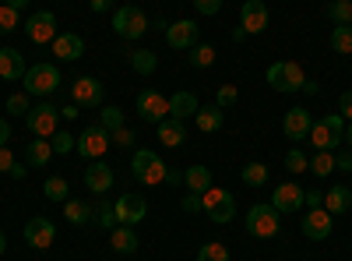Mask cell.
<instances>
[{
    "label": "cell",
    "instance_id": "cell-40",
    "mask_svg": "<svg viewBox=\"0 0 352 261\" xmlns=\"http://www.w3.org/2000/svg\"><path fill=\"white\" fill-rule=\"evenodd\" d=\"M96 222L102 229H116V209H113V201H99V209H96Z\"/></svg>",
    "mask_w": 352,
    "mask_h": 261
},
{
    "label": "cell",
    "instance_id": "cell-18",
    "mask_svg": "<svg viewBox=\"0 0 352 261\" xmlns=\"http://www.w3.org/2000/svg\"><path fill=\"white\" fill-rule=\"evenodd\" d=\"M85 187L92 194H106L113 187V166L102 163V159H92L85 166Z\"/></svg>",
    "mask_w": 352,
    "mask_h": 261
},
{
    "label": "cell",
    "instance_id": "cell-49",
    "mask_svg": "<svg viewBox=\"0 0 352 261\" xmlns=\"http://www.w3.org/2000/svg\"><path fill=\"white\" fill-rule=\"evenodd\" d=\"M338 113H342V121H345V124H352V92H342V99H338Z\"/></svg>",
    "mask_w": 352,
    "mask_h": 261
},
{
    "label": "cell",
    "instance_id": "cell-24",
    "mask_svg": "<svg viewBox=\"0 0 352 261\" xmlns=\"http://www.w3.org/2000/svg\"><path fill=\"white\" fill-rule=\"evenodd\" d=\"M159 141L166 145V149H176V145H184V141H187L184 121H176V117H166V121H159Z\"/></svg>",
    "mask_w": 352,
    "mask_h": 261
},
{
    "label": "cell",
    "instance_id": "cell-25",
    "mask_svg": "<svg viewBox=\"0 0 352 261\" xmlns=\"http://www.w3.org/2000/svg\"><path fill=\"white\" fill-rule=\"evenodd\" d=\"M324 209H328L331 216H342V212H349V209H352V191H349L345 184H338V187H328V191H324Z\"/></svg>",
    "mask_w": 352,
    "mask_h": 261
},
{
    "label": "cell",
    "instance_id": "cell-12",
    "mask_svg": "<svg viewBox=\"0 0 352 261\" xmlns=\"http://www.w3.org/2000/svg\"><path fill=\"white\" fill-rule=\"evenodd\" d=\"M138 117L148 121V124L166 121V117H169V99H166L162 92H155V89H144V92L138 96Z\"/></svg>",
    "mask_w": 352,
    "mask_h": 261
},
{
    "label": "cell",
    "instance_id": "cell-23",
    "mask_svg": "<svg viewBox=\"0 0 352 261\" xmlns=\"http://www.w3.org/2000/svg\"><path fill=\"white\" fill-rule=\"evenodd\" d=\"M109 247L116 251V254H134L138 251V233H134V226H124V222H116V229H109Z\"/></svg>",
    "mask_w": 352,
    "mask_h": 261
},
{
    "label": "cell",
    "instance_id": "cell-37",
    "mask_svg": "<svg viewBox=\"0 0 352 261\" xmlns=\"http://www.w3.org/2000/svg\"><path fill=\"white\" fill-rule=\"evenodd\" d=\"M197 261H229V247L219 244V240H208L197 251Z\"/></svg>",
    "mask_w": 352,
    "mask_h": 261
},
{
    "label": "cell",
    "instance_id": "cell-16",
    "mask_svg": "<svg viewBox=\"0 0 352 261\" xmlns=\"http://www.w3.org/2000/svg\"><path fill=\"white\" fill-rule=\"evenodd\" d=\"M272 14H268V4H261V0H247L240 8V25L247 28V36H261L264 28H268Z\"/></svg>",
    "mask_w": 352,
    "mask_h": 261
},
{
    "label": "cell",
    "instance_id": "cell-3",
    "mask_svg": "<svg viewBox=\"0 0 352 261\" xmlns=\"http://www.w3.org/2000/svg\"><path fill=\"white\" fill-rule=\"evenodd\" d=\"M243 226H247V233H250V237H257V240H272V237H278V229H282V216L272 209V201H268V205H254V209L247 212Z\"/></svg>",
    "mask_w": 352,
    "mask_h": 261
},
{
    "label": "cell",
    "instance_id": "cell-34",
    "mask_svg": "<svg viewBox=\"0 0 352 261\" xmlns=\"http://www.w3.org/2000/svg\"><path fill=\"white\" fill-rule=\"evenodd\" d=\"M243 184H247V187L268 184V166H264V163H247V166H243Z\"/></svg>",
    "mask_w": 352,
    "mask_h": 261
},
{
    "label": "cell",
    "instance_id": "cell-50",
    "mask_svg": "<svg viewBox=\"0 0 352 261\" xmlns=\"http://www.w3.org/2000/svg\"><path fill=\"white\" fill-rule=\"evenodd\" d=\"M324 124H328L331 131H338V134H342V141H345V121H342V113H328Z\"/></svg>",
    "mask_w": 352,
    "mask_h": 261
},
{
    "label": "cell",
    "instance_id": "cell-52",
    "mask_svg": "<svg viewBox=\"0 0 352 261\" xmlns=\"http://www.w3.org/2000/svg\"><path fill=\"white\" fill-rule=\"evenodd\" d=\"M116 145H124V149H127V145H134V131H127V127H120V131H113L109 134Z\"/></svg>",
    "mask_w": 352,
    "mask_h": 261
},
{
    "label": "cell",
    "instance_id": "cell-61",
    "mask_svg": "<svg viewBox=\"0 0 352 261\" xmlns=\"http://www.w3.org/2000/svg\"><path fill=\"white\" fill-rule=\"evenodd\" d=\"M345 145L352 149V124H345Z\"/></svg>",
    "mask_w": 352,
    "mask_h": 261
},
{
    "label": "cell",
    "instance_id": "cell-58",
    "mask_svg": "<svg viewBox=\"0 0 352 261\" xmlns=\"http://www.w3.org/2000/svg\"><path fill=\"white\" fill-rule=\"evenodd\" d=\"M4 4H8V8H14V11L21 14V11H25L28 4H32V0H4Z\"/></svg>",
    "mask_w": 352,
    "mask_h": 261
},
{
    "label": "cell",
    "instance_id": "cell-44",
    "mask_svg": "<svg viewBox=\"0 0 352 261\" xmlns=\"http://www.w3.org/2000/svg\"><path fill=\"white\" fill-rule=\"evenodd\" d=\"M28 109H32V106H28V92H14L8 99V113H21V117H25Z\"/></svg>",
    "mask_w": 352,
    "mask_h": 261
},
{
    "label": "cell",
    "instance_id": "cell-29",
    "mask_svg": "<svg viewBox=\"0 0 352 261\" xmlns=\"http://www.w3.org/2000/svg\"><path fill=\"white\" fill-rule=\"evenodd\" d=\"M184 187L194 191V194H204V191L212 187V169H208V166H190V169L184 173Z\"/></svg>",
    "mask_w": 352,
    "mask_h": 261
},
{
    "label": "cell",
    "instance_id": "cell-51",
    "mask_svg": "<svg viewBox=\"0 0 352 261\" xmlns=\"http://www.w3.org/2000/svg\"><path fill=\"white\" fill-rule=\"evenodd\" d=\"M11 166H14L11 149H8V145H0V173H11Z\"/></svg>",
    "mask_w": 352,
    "mask_h": 261
},
{
    "label": "cell",
    "instance_id": "cell-31",
    "mask_svg": "<svg viewBox=\"0 0 352 261\" xmlns=\"http://www.w3.org/2000/svg\"><path fill=\"white\" fill-rule=\"evenodd\" d=\"M131 67H134L138 74H152V71L159 67V56H155L152 50H131Z\"/></svg>",
    "mask_w": 352,
    "mask_h": 261
},
{
    "label": "cell",
    "instance_id": "cell-60",
    "mask_svg": "<svg viewBox=\"0 0 352 261\" xmlns=\"http://www.w3.org/2000/svg\"><path fill=\"white\" fill-rule=\"evenodd\" d=\"M243 39H247V28L236 25V28H232V43H243Z\"/></svg>",
    "mask_w": 352,
    "mask_h": 261
},
{
    "label": "cell",
    "instance_id": "cell-26",
    "mask_svg": "<svg viewBox=\"0 0 352 261\" xmlns=\"http://www.w3.org/2000/svg\"><path fill=\"white\" fill-rule=\"evenodd\" d=\"M194 121H197V131H204V134H215V131H222V106H197V113H194Z\"/></svg>",
    "mask_w": 352,
    "mask_h": 261
},
{
    "label": "cell",
    "instance_id": "cell-56",
    "mask_svg": "<svg viewBox=\"0 0 352 261\" xmlns=\"http://www.w3.org/2000/svg\"><path fill=\"white\" fill-rule=\"evenodd\" d=\"M300 92H307V96H317V92H320V81H314V78H307Z\"/></svg>",
    "mask_w": 352,
    "mask_h": 261
},
{
    "label": "cell",
    "instance_id": "cell-48",
    "mask_svg": "<svg viewBox=\"0 0 352 261\" xmlns=\"http://www.w3.org/2000/svg\"><path fill=\"white\" fill-rule=\"evenodd\" d=\"M303 205H307V209H324V191L307 187V194H303Z\"/></svg>",
    "mask_w": 352,
    "mask_h": 261
},
{
    "label": "cell",
    "instance_id": "cell-35",
    "mask_svg": "<svg viewBox=\"0 0 352 261\" xmlns=\"http://www.w3.org/2000/svg\"><path fill=\"white\" fill-rule=\"evenodd\" d=\"M314 177H328V173H335V152H317L307 166Z\"/></svg>",
    "mask_w": 352,
    "mask_h": 261
},
{
    "label": "cell",
    "instance_id": "cell-1",
    "mask_svg": "<svg viewBox=\"0 0 352 261\" xmlns=\"http://www.w3.org/2000/svg\"><path fill=\"white\" fill-rule=\"evenodd\" d=\"M264 81L272 85L275 92H300L303 89V81H307V74H303V67L296 64V61H275L272 67H268V74H264Z\"/></svg>",
    "mask_w": 352,
    "mask_h": 261
},
{
    "label": "cell",
    "instance_id": "cell-8",
    "mask_svg": "<svg viewBox=\"0 0 352 261\" xmlns=\"http://www.w3.org/2000/svg\"><path fill=\"white\" fill-rule=\"evenodd\" d=\"M106 99V89H102V81L92 78V74H81L71 81V103L78 109H92V106H102Z\"/></svg>",
    "mask_w": 352,
    "mask_h": 261
},
{
    "label": "cell",
    "instance_id": "cell-11",
    "mask_svg": "<svg viewBox=\"0 0 352 261\" xmlns=\"http://www.w3.org/2000/svg\"><path fill=\"white\" fill-rule=\"evenodd\" d=\"M303 194H307V187H300V184H278L275 191H272V209L278 212V216H292V212H300L303 209Z\"/></svg>",
    "mask_w": 352,
    "mask_h": 261
},
{
    "label": "cell",
    "instance_id": "cell-27",
    "mask_svg": "<svg viewBox=\"0 0 352 261\" xmlns=\"http://www.w3.org/2000/svg\"><path fill=\"white\" fill-rule=\"evenodd\" d=\"M197 106H201V103H197L194 92H176V96H169V117H176V121L194 117Z\"/></svg>",
    "mask_w": 352,
    "mask_h": 261
},
{
    "label": "cell",
    "instance_id": "cell-7",
    "mask_svg": "<svg viewBox=\"0 0 352 261\" xmlns=\"http://www.w3.org/2000/svg\"><path fill=\"white\" fill-rule=\"evenodd\" d=\"M113 32L131 39V43H138L144 32H148V14H144L141 8H120L113 14Z\"/></svg>",
    "mask_w": 352,
    "mask_h": 261
},
{
    "label": "cell",
    "instance_id": "cell-45",
    "mask_svg": "<svg viewBox=\"0 0 352 261\" xmlns=\"http://www.w3.org/2000/svg\"><path fill=\"white\" fill-rule=\"evenodd\" d=\"M236 96H240V92H236V85H222L219 96H215V106H222V109H226V106L236 103Z\"/></svg>",
    "mask_w": 352,
    "mask_h": 261
},
{
    "label": "cell",
    "instance_id": "cell-15",
    "mask_svg": "<svg viewBox=\"0 0 352 261\" xmlns=\"http://www.w3.org/2000/svg\"><path fill=\"white\" fill-rule=\"evenodd\" d=\"M331 219H335V216H331L328 209H310V212L303 216V222H300L303 237H307V240H317V244L328 240V237H331Z\"/></svg>",
    "mask_w": 352,
    "mask_h": 261
},
{
    "label": "cell",
    "instance_id": "cell-21",
    "mask_svg": "<svg viewBox=\"0 0 352 261\" xmlns=\"http://www.w3.org/2000/svg\"><path fill=\"white\" fill-rule=\"evenodd\" d=\"M25 61H21V53L18 50H11V46H0V78L4 81H18V78H25Z\"/></svg>",
    "mask_w": 352,
    "mask_h": 261
},
{
    "label": "cell",
    "instance_id": "cell-43",
    "mask_svg": "<svg viewBox=\"0 0 352 261\" xmlns=\"http://www.w3.org/2000/svg\"><path fill=\"white\" fill-rule=\"evenodd\" d=\"M14 28H18V11L14 8H0V36H4V32H14Z\"/></svg>",
    "mask_w": 352,
    "mask_h": 261
},
{
    "label": "cell",
    "instance_id": "cell-47",
    "mask_svg": "<svg viewBox=\"0 0 352 261\" xmlns=\"http://www.w3.org/2000/svg\"><path fill=\"white\" fill-rule=\"evenodd\" d=\"M180 209H184V212H204V198L194 194V191H187L184 201H180Z\"/></svg>",
    "mask_w": 352,
    "mask_h": 261
},
{
    "label": "cell",
    "instance_id": "cell-22",
    "mask_svg": "<svg viewBox=\"0 0 352 261\" xmlns=\"http://www.w3.org/2000/svg\"><path fill=\"white\" fill-rule=\"evenodd\" d=\"M310 145H314L317 152H335L338 145H342V134H338V131H331L324 121H320V124H314V127H310Z\"/></svg>",
    "mask_w": 352,
    "mask_h": 261
},
{
    "label": "cell",
    "instance_id": "cell-19",
    "mask_svg": "<svg viewBox=\"0 0 352 261\" xmlns=\"http://www.w3.org/2000/svg\"><path fill=\"white\" fill-rule=\"evenodd\" d=\"M50 50H53L56 61H81V56H85V39L78 32H60L53 39Z\"/></svg>",
    "mask_w": 352,
    "mask_h": 261
},
{
    "label": "cell",
    "instance_id": "cell-14",
    "mask_svg": "<svg viewBox=\"0 0 352 261\" xmlns=\"http://www.w3.org/2000/svg\"><path fill=\"white\" fill-rule=\"evenodd\" d=\"M25 32H28V39H32V43H53L56 36H60V32H56V14L53 11H36L32 18H25Z\"/></svg>",
    "mask_w": 352,
    "mask_h": 261
},
{
    "label": "cell",
    "instance_id": "cell-9",
    "mask_svg": "<svg viewBox=\"0 0 352 261\" xmlns=\"http://www.w3.org/2000/svg\"><path fill=\"white\" fill-rule=\"evenodd\" d=\"M109 141H113V138H109L106 127H85V131L74 138V149L81 152V159L92 163V159H102V156H106Z\"/></svg>",
    "mask_w": 352,
    "mask_h": 261
},
{
    "label": "cell",
    "instance_id": "cell-20",
    "mask_svg": "<svg viewBox=\"0 0 352 261\" xmlns=\"http://www.w3.org/2000/svg\"><path fill=\"white\" fill-rule=\"evenodd\" d=\"M166 43L173 50H190L197 46V21H173L166 28Z\"/></svg>",
    "mask_w": 352,
    "mask_h": 261
},
{
    "label": "cell",
    "instance_id": "cell-28",
    "mask_svg": "<svg viewBox=\"0 0 352 261\" xmlns=\"http://www.w3.org/2000/svg\"><path fill=\"white\" fill-rule=\"evenodd\" d=\"M64 219H67L71 226H85V222L96 219V212H92V205H88V201L67 198V201H64Z\"/></svg>",
    "mask_w": 352,
    "mask_h": 261
},
{
    "label": "cell",
    "instance_id": "cell-36",
    "mask_svg": "<svg viewBox=\"0 0 352 261\" xmlns=\"http://www.w3.org/2000/svg\"><path fill=\"white\" fill-rule=\"evenodd\" d=\"M331 50H335V53H352V25H335Z\"/></svg>",
    "mask_w": 352,
    "mask_h": 261
},
{
    "label": "cell",
    "instance_id": "cell-41",
    "mask_svg": "<svg viewBox=\"0 0 352 261\" xmlns=\"http://www.w3.org/2000/svg\"><path fill=\"white\" fill-rule=\"evenodd\" d=\"M50 145H53V156H67V152L74 149V138H71L67 131H56V134L50 138Z\"/></svg>",
    "mask_w": 352,
    "mask_h": 261
},
{
    "label": "cell",
    "instance_id": "cell-30",
    "mask_svg": "<svg viewBox=\"0 0 352 261\" xmlns=\"http://www.w3.org/2000/svg\"><path fill=\"white\" fill-rule=\"evenodd\" d=\"M25 156H28V166H46L50 159H53V145H50V138H32L28 141V149H25Z\"/></svg>",
    "mask_w": 352,
    "mask_h": 261
},
{
    "label": "cell",
    "instance_id": "cell-6",
    "mask_svg": "<svg viewBox=\"0 0 352 261\" xmlns=\"http://www.w3.org/2000/svg\"><path fill=\"white\" fill-rule=\"evenodd\" d=\"M25 124H28V131H32L36 138H53L56 131V124H60V109H56L53 103H36L32 109L25 113Z\"/></svg>",
    "mask_w": 352,
    "mask_h": 261
},
{
    "label": "cell",
    "instance_id": "cell-42",
    "mask_svg": "<svg viewBox=\"0 0 352 261\" xmlns=\"http://www.w3.org/2000/svg\"><path fill=\"white\" fill-rule=\"evenodd\" d=\"M307 166H310V159H307L300 149H289V156H285V169H289V173H303Z\"/></svg>",
    "mask_w": 352,
    "mask_h": 261
},
{
    "label": "cell",
    "instance_id": "cell-55",
    "mask_svg": "<svg viewBox=\"0 0 352 261\" xmlns=\"http://www.w3.org/2000/svg\"><path fill=\"white\" fill-rule=\"evenodd\" d=\"M166 184L180 187V184H184V173H180V169H169V173H166Z\"/></svg>",
    "mask_w": 352,
    "mask_h": 261
},
{
    "label": "cell",
    "instance_id": "cell-10",
    "mask_svg": "<svg viewBox=\"0 0 352 261\" xmlns=\"http://www.w3.org/2000/svg\"><path fill=\"white\" fill-rule=\"evenodd\" d=\"M113 209H116V222H124V226H138L141 219H148V201H144L138 191H127L113 201Z\"/></svg>",
    "mask_w": 352,
    "mask_h": 261
},
{
    "label": "cell",
    "instance_id": "cell-4",
    "mask_svg": "<svg viewBox=\"0 0 352 261\" xmlns=\"http://www.w3.org/2000/svg\"><path fill=\"white\" fill-rule=\"evenodd\" d=\"M25 92L28 96H53L56 89H60V71H56V64H36L25 71Z\"/></svg>",
    "mask_w": 352,
    "mask_h": 261
},
{
    "label": "cell",
    "instance_id": "cell-62",
    "mask_svg": "<svg viewBox=\"0 0 352 261\" xmlns=\"http://www.w3.org/2000/svg\"><path fill=\"white\" fill-rule=\"evenodd\" d=\"M8 251V237H4V229H0V254Z\"/></svg>",
    "mask_w": 352,
    "mask_h": 261
},
{
    "label": "cell",
    "instance_id": "cell-57",
    "mask_svg": "<svg viewBox=\"0 0 352 261\" xmlns=\"http://www.w3.org/2000/svg\"><path fill=\"white\" fill-rule=\"evenodd\" d=\"M8 141H11V124L0 117V145H8Z\"/></svg>",
    "mask_w": 352,
    "mask_h": 261
},
{
    "label": "cell",
    "instance_id": "cell-38",
    "mask_svg": "<svg viewBox=\"0 0 352 261\" xmlns=\"http://www.w3.org/2000/svg\"><path fill=\"white\" fill-rule=\"evenodd\" d=\"M328 18H335V25H352V0H331Z\"/></svg>",
    "mask_w": 352,
    "mask_h": 261
},
{
    "label": "cell",
    "instance_id": "cell-5",
    "mask_svg": "<svg viewBox=\"0 0 352 261\" xmlns=\"http://www.w3.org/2000/svg\"><path fill=\"white\" fill-rule=\"evenodd\" d=\"M201 198H204V216H208L215 226L232 222V216H236V198H232L229 191H222V187H208Z\"/></svg>",
    "mask_w": 352,
    "mask_h": 261
},
{
    "label": "cell",
    "instance_id": "cell-32",
    "mask_svg": "<svg viewBox=\"0 0 352 261\" xmlns=\"http://www.w3.org/2000/svg\"><path fill=\"white\" fill-rule=\"evenodd\" d=\"M187 53H190V67H197V71H204V67L215 64V46H208V43H197V46H190Z\"/></svg>",
    "mask_w": 352,
    "mask_h": 261
},
{
    "label": "cell",
    "instance_id": "cell-54",
    "mask_svg": "<svg viewBox=\"0 0 352 261\" xmlns=\"http://www.w3.org/2000/svg\"><path fill=\"white\" fill-rule=\"evenodd\" d=\"M92 11H96V14H106V11H113V0H92Z\"/></svg>",
    "mask_w": 352,
    "mask_h": 261
},
{
    "label": "cell",
    "instance_id": "cell-13",
    "mask_svg": "<svg viewBox=\"0 0 352 261\" xmlns=\"http://www.w3.org/2000/svg\"><path fill=\"white\" fill-rule=\"evenodd\" d=\"M53 240H56V226H53V219H46V216H32V219L25 222V244H28V247L46 251Z\"/></svg>",
    "mask_w": 352,
    "mask_h": 261
},
{
    "label": "cell",
    "instance_id": "cell-53",
    "mask_svg": "<svg viewBox=\"0 0 352 261\" xmlns=\"http://www.w3.org/2000/svg\"><path fill=\"white\" fill-rule=\"evenodd\" d=\"M335 169H345V173H352V149H349L345 156H335Z\"/></svg>",
    "mask_w": 352,
    "mask_h": 261
},
{
    "label": "cell",
    "instance_id": "cell-2",
    "mask_svg": "<svg viewBox=\"0 0 352 261\" xmlns=\"http://www.w3.org/2000/svg\"><path fill=\"white\" fill-rule=\"evenodd\" d=\"M131 173H134V180H138V184L155 187V184H162V180H166L169 166H166V159H159L155 152L141 149V152H134V159H131Z\"/></svg>",
    "mask_w": 352,
    "mask_h": 261
},
{
    "label": "cell",
    "instance_id": "cell-17",
    "mask_svg": "<svg viewBox=\"0 0 352 261\" xmlns=\"http://www.w3.org/2000/svg\"><path fill=\"white\" fill-rule=\"evenodd\" d=\"M310 127H314V117H310L307 106H292V109L285 113V121H282V131H285V138H292V141L310 138Z\"/></svg>",
    "mask_w": 352,
    "mask_h": 261
},
{
    "label": "cell",
    "instance_id": "cell-59",
    "mask_svg": "<svg viewBox=\"0 0 352 261\" xmlns=\"http://www.w3.org/2000/svg\"><path fill=\"white\" fill-rule=\"evenodd\" d=\"M25 173H28V166H21V163L11 166V177H14V180H25Z\"/></svg>",
    "mask_w": 352,
    "mask_h": 261
},
{
    "label": "cell",
    "instance_id": "cell-39",
    "mask_svg": "<svg viewBox=\"0 0 352 261\" xmlns=\"http://www.w3.org/2000/svg\"><path fill=\"white\" fill-rule=\"evenodd\" d=\"M43 194H46L50 201H67V180H64V177H50V180L43 184Z\"/></svg>",
    "mask_w": 352,
    "mask_h": 261
},
{
    "label": "cell",
    "instance_id": "cell-46",
    "mask_svg": "<svg viewBox=\"0 0 352 261\" xmlns=\"http://www.w3.org/2000/svg\"><path fill=\"white\" fill-rule=\"evenodd\" d=\"M194 11L204 14V18H212V14L222 11V0H194Z\"/></svg>",
    "mask_w": 352,
    "mask_h": 261
},
{
    "label": "cell",
    "instance_id": "cell-33",
    "mask_svg": "<svg viewBox=\"0 0 352 261\" xmlns=\"http://www.w3.org/2000/svg\"><path fill=\"white\" fill-rule=\"evenodd\" d=\"M99 127H106L109 134L124 127V109L120 106H99Z\"/></svg>",
    "mask_w": 352,
    "mask_h": 261
}]
</instances>
